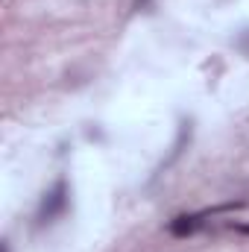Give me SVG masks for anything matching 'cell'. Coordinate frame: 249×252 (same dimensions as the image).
I'll use <instances>...</instances> for the list:
<instances>
[{"instance_id": "cell-1", "label": "cell", "mask_w": 249, "mask_h": 252, "mask_svg": "<svg viewBox=\"0 0 249 252\" xmlns=\"http://www.w3.org/2000/svg\"><path fill=\"white\" fill-rule=\"evenodd\" d=\"M64 208H67V182L59 179L53 188L41 196V205H38V223H41V226H44V223H53L59 214H64Z\"/></svg>"}, {"instance_id": "cell-2", "label": "cell", "mask_w": 249, "mask_h": 252, "mask_svg": "<svg viewBox=\"0 0 249 252\" xmlns=\"http://www.w3.org/2000/svg\"><path fill=\"white\" fill-rule=\"evenodd\" d=\"M202 226V220H199V214H179V217H173L170 220V235L173 238H187V235H193L196 229Z\"/></svg>"}, {"instance_id": "cell-3", "label": "cell", "mask_w": 249, "mask_h": 252, "mask_svg": "<svg viewBox=\"0 0 249 252\" xmlns=\"http://www.w3.org/2000/svg\"><path fill=\"white\" fill-rule=\"evenodd\" d=\"M185 141H190V124H182V129H179V138H176V144H173V153H170V158H167L164 164H170V161H176V158L182 156Z\"/></svg>"}]
</instances>
